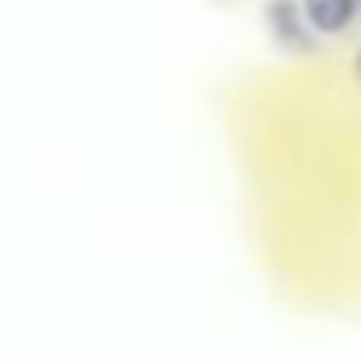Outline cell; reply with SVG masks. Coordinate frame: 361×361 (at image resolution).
<instances>
[{"mask_svg":"<svg viewBox=\"0 0 361 361\" xmlns=\"http://www.w3.org/2000/svg\"><path fill=\"white\" fill-rule=\"evenodd\" d=\"M302 13H306V22H310L314 35L331 39V35H344L357 22L361 0H302Z\"/></svg>","mask_w":361,"mask_h":361,"instance_id":"2","label":"cell"},{"mask_svg":"<svg viewBox=\"0 0 361 361\" xmlns=\"http://www.w3.org/2000/svg\"><path fill=\"white\" fill-rule=\"evenodd\" d=\"M357 81H361V47H357Z\"/></svg>","mask_w":361,"mask_h":361,"instance_id":"3","label":"cell"},{"mask_svg":"<svg viewBox=\"0 0 361 361\" xmlns=\"http://www.w3.org/2000/svg\"><path fill=\"white\" fill-rule=\"evenodd\" d=\"M268 35L276 39V47L293 51V56H314L319 51V35L310 30L306 13H302V0H268Z\"/></svg>","mask_w":361,"mask_h":361,"instance_id":"1","label":"cell"}]
</instances>
